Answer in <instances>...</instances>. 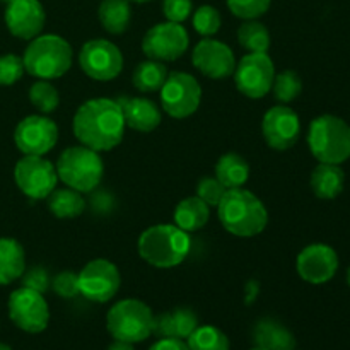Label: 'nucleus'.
<instances>
[{
  "mask_svg": "<svg viewBox=\"0 0 350 350\" xmlns=\"http://www.w3.org/2000/svg\"><path fill=\"white\" fill-rule=\"evenodd\" d=\"M125 126L122 106L116 99L109 98H94L82 103L72 122L75 139L96 152L120 146Z\"/></svg>",
  "mask_w": 350,
  "mask_h": 350,
  "instance_id": "f257e3e1",
  "label": "nucleus"
},
{
  "mask_svg": "<svg viewBox=\"0 0 350 350\" xmlns=\"http://www.w3.org/2000/svg\"><path fill=\"white\" fill-rule=\"evenodd\" d=\"M217 215L224 229L239 238H253L269 224L263 202L245 188H231L217 205Z\"/></svg>",
  "mask_w": 350,
  "mask_h": 350,
  "instance_id": "f03ea898",
  "label": "nucleus"
},
{
  "mask_svg": "<svg viewBox=\"0 0 350 350\" xmlns=\"http://www.w3.org/2000/svg\"><path fill=\"white\" fill-rule=\"evenodd\" d=\"M190 236L176 224L150 226L139 238V255L156 269H173L190 253Z\"/></svg>",
  "mask_w": 350,
  "mask_h": 350,
  "instance_id": "7ed1b4c3",
  "label": "nucleus"
},
{
  "mask_svg": "<svg viewBox=\"0 0 350 350\" xmlns=\"http://www.w3.org/2000/svg\"><path fill=\"white\" fill-rule=\"evenodd\" d=\"M23 62L27 74L41 81H51L68 72L74 62V50L58 34H40L27 44Z\"/></svg>",
  "mask_w": 350,
  "mask_h": 350,
  "instance_id": "20e7f679",
  "label": "nucleus"
},
{
  "mask_svg": "<svg viewBox=\"0 0 350 350\" xmlns=\"http://www.w3.org/2000/svg\"><path fill=\"white\" fill-rule=\"evenodd\" d=\"M308 147L320 163H345L350 157V125L340 116H317L308 130Z\"/></svg>",
  "mask_w": 350,
  "mask_h": 350,
  "instance_id": "39448f33",
  "label": "nucleus"
},
{
  "mask_svg": "<svg viewBox=\"0 0 350 350\" xmlns=\"http://www.w3.org/2000/svg\"><path fill=\"white\" fill-rule=\"evenodd\" d=\"M55 167L58 180L79 193H89L98 188L105 174V164L99 152L82 144L67 147L60 154Z\"/></svg>",
  "mask_w": 350,
  "mask_h": 350,
  "instance_id": "423d86ee",
  "label": "nucleus"
},
{
  "mask_svg": "<svg viewBox=\"0 0 350 350\" xmlns=\"http://www.w3.org/2000/svg\"><path fill=\"white\" fill-rule=\"evenodd\" d=\"M154 314L139 299H122L108 311L106 328L115 340L139 344L152 335Z\"/></svg>",
  "mask_w": 350,
  "mask_h": 350,
  "instance_id": "0eeeda50",
  "label": "nucleus"
},
{
  "mask_svg": "<svg viewBox=\"0 0 350 350\" xmlns=\"http://www.w3.org/2000/svg\"><path fill=\"white\" fill-rule=\"evenodd\" d=\"M202 101V85L187 72L167 74L161 88V106L171 118L183 120L193 115Z\"/></svg>",
  "mask_w": 350,
  "mask_h": 350,
  "instance_id": "6e6552de",
  "label": "nucleus"
},
{
  "mask_svg": "<svg viewBox=\"0 0 350 350\" xmlns=\"http://www.w3.org/2000/svg\"><path fill=\"white\" fill-rule=\"evenodd\" d=\"M14 180L26 197L46 200L48 195L57 188V167L43 156H24L14 167Z\"/></svg>",
  "mask_w": 350,
  "mask_h": 350,
  "instance_id": "1a4fd4ad",
  "label": "nucleus"
},
{
  "mask_svg": "<svg viewBox=\"0 0 350 350\" xmlns=\"http://www.w3.org/2000/svg\"><path fill=\"white\" fill-rule=\"evenodd\" d=\"M275 65L269 53H246L236 64L234 84L250 99L265 98L272 91Z\"/></svg>",
  "mask_w": 350,
  "mask_h": 350,
  "instance_id": "9d476101",
  "label": "nucleus"
},
{
  "mask_svg": "<svg viewBox=\"0 0 350 350\" xmlns=\"http://www.w3.org/2000/svg\"><path fill=\"white\" fill-rule=\"evenodd\" d=\"M190 44V36L180 23H159L142 38V51L147 58L157 62H173L183 57Z\"/></svg>",
  "mask_w": 350,
  "mask_h": 350,
  "instance_id": "9b49d317",
  "label": "nucleus"
},
{
  "mask_svg": "<svg viewBox=\"0 0 350 350\" xmlns=\"http://www.w3.org/2000/svg\"><path fill=\"white\" fill-rule=\"evenodd\" d=\"M9 317L17 328L27 334H41L50 323V310L44 296L29 287H19L9 297Z\"/></svg>",
  "mask_w": 350,
  "mask_h": 350,
  "instance_id": "f8f14e48",
  "label": "nucleus"
},
{
  "mask_svg": "<svg viewBox=\"0 0 350 350\" xmlns=\"http://www.w3.org/2000/svg\"><path fill=\"white\" fill-rule=\"evenodd\" d=\"M122 286V275L118 267L105 258L89 262L79 272V291L81 296L92 303H108Z\"/></svg>",
  "mask_w": 350,
  "mask_h": 350,
  "instance_id": "ddd939ff",
  "label": "nucleus"
},
{
  "mask_svg": "<svg viewBox=\"0 0 350 350\" xmlns=\"http://www.w3.org/2000/svg\"><path fill=\"white\" fill-rule=\"evenodd\" d=\"M79 65L88 77L99 82L113 81L123 70V55L108 40H91L79 51Z\"/></svg>",
  "mask_w": 350,
  "mask_h": 350,
  "instance_id": "4468645a",
  "label": "nucleus"
},
{
  "mask_svg": "<svg viewBox=\"0 0 350 350\" xmlns=\"http://www.w3.org/2000/svg\"><path fill=\"white\" fill-rule=\"evenodd\" d=\"M14 142L24 156H44L58 142V126L43 115H29L17 123Z\"/></svg>",
  "mask_w": 350,
  "mask_h": 350,
  "instance_id": "2eb2a0df",
  "label": "nucleus"
},
{
  "mask_svg": "<svg viewBox=\"0 0 350 350\" xmlns=\"http://www.w3.org/2000/svg\"><path fill=\"white\" fill-rule=\"evenodd\" d=\"M262 133L267 146L273 150H289L299 140V115L291 106H273L263 115Z\"/></svg>",
  "mask_w": 350,
  "mask_h": 350,
  "instance_id": "dca6fc26",
  "label": "nucleus"
},
{
  "mask_svg": "<svg viewBox=\"0 0 350 350\" xmlns=\"http://www.w3.org/2000/svg\"><path fill=\"white\" fill-rule=\"evenodd\" d=\"M191 62L202 75L214 81H224L234 74L236 68V58L231 48L214 38L198 41L191 53Z\"/></svg>",
  "mask_w": 350,
  "mask_h": 350,
  "instance_id": "f3484780",
  "label": "nucleus"
},
{
  "mask_svg": "<svg viewBox=\"0 0 350 350\" xmlns=\"http://www.w3.org/2000/svg\"><path fill=\"white\" fill-rule=\"evenodd\" d=\"M338 255L325 243H313L297 255L296 270L301 279L313 286L330 282L338 270Z\"/></svg>",
  "mask_w": 350,
  "mask_h": 350,
  "instance_id": "a211bd4d",
  "label": "nucleus"
},
{
  "mask_svg": "<svg viewBox=\"0 0 350 350\" xmlns=\"http://www.w3.org/2000/svg\"><path fill=\"white\" fill-rule=\"evenodd\" d=\"M46 14L40 0H12L7 3L5 26L19 40L31 41L40 36Z\"/></svg>",
  "mask_w": 350,
  "mask_h": 350,
  "instance_id": "6ab92c4d",
  "label": "nucleus"
},
{
  "mask_svg": "<svg viewBox=\"0 0 350 350\" xmlns=\"http://www.w3.org/2000/svg\"><path fill=\"white\" fill-rule=\"evenodd\" d=\"M122 106L125 125L140 133H149L161 125V109L154 101L147 98H118Z\"/></svg>",
  "mask_w": 350,
  "mask_h": 350,
  "instance_id": "aec40b11",
  "label": "nucleus"
},
{
  "mask_svg": "<svg viewBox=\"0 0 350 350\" xmlns=\"http://www.w3.org/2000/svg\"><path fill=\"white\" fill-rule=\"evenodd\" d=\"M197 327L198 318L190 308H174L159 317H154L152 335H156L157 338L187 340Z\"/></svg>",
  "mask_w": 350,
  "mask_h": 350,
  "instance_id": "412c9836",
  "label": "nucleus"
},
{
  "mask_svg": "<svg viewBox=\"0 0 350 350\" xmlns=\"http://www.w3.org/2000/svg\"><path fill=\"white\" fill-rule=\"evenodd\" d=\"M252 338L255 347L263 350H294L296 338L293 332L280 321L273 318H263L255 323L252 332Z\"/></svg>",
  "mask_w": 350,
  "mask_h": 350,
  "instance_id": "4be33fe9",
  "label": "nucleus"
},
{
  "mask_svg": "<svg viewBox=\"0 0 350 350\" xmlns=\"http://www.w3.org/2000/svg\"><path fill=\"white\" fill-rule=\"evenodd\" d=\"M311 190L321 200H334L342 193L345 185V174L340 164L320 163L311 173Z\"/></svg>",
  "mask_w": 350,
  "mask_h": 350,
  "instance_id": "5701e85b",
  "label": "nucleus"
},
{
  "mask_svg": "<svg viewBox=\"0 0 350 350\" xmlns=\"http://www.w3.org/2000/svg\"><path fill=\"white\" fill-rule=\"evenodd\" d=\"M26 270V253L14 238H0V286H9L21 279Z\"/></svg>",
  "mask_w": 350,
  "mask_h": 350,
  "instance_id": "b1692460",
  "label": "nucleus"
},
{
  "mask_svg": "<svg viewBox=\"0 0 350 350\" xmlns=\"http://www.w3.org/2000/svg\"><path fill=\"white\" fill-rule=\"evenodd\" d=\"M174 224L185 232L200 231L211 217V207L204 200L195 195V197L183 198L174 208Z\"/></svg>",
  "mask_w": 350,
  "mask_h": 350,
  "instance_id": "393cba45",
  "label": "nucleus"
},
{
  "mask_svg": "<svg viewBox=\"0 0 350 350\" xmlns=\"http://www.w3.org/2000/svg\"><path fill=\"white\" fill-rule=\"evenodd\" d=\"M99 23L109 34H122L132 21L130 0H101L98 9Z\"/></svg>",
  "mask_w": 350,
  "mask_h": 350,
  "instance_id": "a878e982",
  "label": "nucleus"
},
{
  "mask_svg": "<svg viewBox=\"0 0 350 350\" xmlns=\"http://www.w3.org/2000/svg\"><path fill=\"white\" fill-rule=\"evenodd\" d=\"M215 178L228 190L241 188L250 178V164L239 154L228 152L219 157L217 164H215Z\"/></svg>",
  "mask_w": 350,
  "mask_h": 350,
  "instance_id": "bb28decb",
  "label": "nucleus"
},
{
  "mask_svg": "<svg viewBox=\"0 0 350 350\" xmlns=\"http://www.w3.org/2000/svg\"><path fill=\"white\" fill-rule=\"evenodd\" d=\"M48 211L57 219H75L85 211V200L82 193L72 188H55L46 197Z\"/></svg>",
  "mask_w": 350,
  "mask_h": 350,
  "instance_id": "cd10ccee",
  "label": "nucleus"
},
{
  "mask_svg": "<svg viewBox=\"0 0 350 350\" xmlns=\"http://www.w3.org/2000/svg\"><path fill=\"white\" fill-rule=\"evenodd\" d=\"M167 77V68L163 62L144 60L132 74V84L140 92H157Z\"/></svg>",
  "mask_w": 350,
  "mask_h": 350,
  "instance_id": "c85d7f7f",
  "label": "nucleus"
},
{
  "mask_svg": "<svg viewBox=\"0 0 350 350\" xmlns=\"http://www.w3.org/2000/svg\"><path fill=\"white\" fill-rule=\"evenodd\" d=\"M238 43L248 53H267L270 43H272V38H270V31L267 29L265 24L252 19L245 21L238 27Z\"/></svg>",
  "mask_w": 350,
  "mask_h": 350,
  "instance_id": "c756f323",
  "label": "nucleus"
},
{
  "mask_svg": "<svg viewBox=\"0 0 350 350\" xmlns=\"http://www.w3.org/2000/svg\"><path fill=\"white\" fill-rule=\"evenodd\" d=\"M187 340L190 350H229L231 347L224 332L211 325H204V327L198 325Z\"/></svg>",
  "mask_w": 350,
  "mask_h": 350,
  "instance_id": "7c9ffc66",
  "label": "nucleus"
},
{
  "mask_svg": "<svg viewBox=\"0 0 350 350\" xmlns=\"http://www.w3.org/2000/svg\"><path fill=\"white\" fill-rule=\"evenodd\" d=\"M29 101L38 111L41 113H53L60 105V94L57 88L50 81H41L38 79L29 88Z\"/></svg>",
  "mask_w": 350,
  "mask_h": 350,
  "instance_id": "2f4dec72",
  "label": "nucleus"
},
{
  "mask_svg": "<svg viewBox=\"0 0 350 350\" xmlns=\"http://www.w3.org/2000/svg\"><path fill=\"white\" fill-rule=\"evenodd\" d=\"M272 91L280 105H287V103H293L301 94L303 81H301L297 72L284 70L280 74H275V77H273Z\"/></svg>",
  "mask_w": 350,
  "mask_h": 350,
  "instance_id": "473e14b6",
  "label": "nucleus"
},
{
  "mask_svg": "<svg viewBox=\"0 0 350 350\" xmlns=\"http://www.w3.org/2000/svg\"><path fill=\"white\" fill-rule=\"evenodd\" d=\"M193 27L200 36L211 38L219 33L222 26V17L215 7L200 5L193 14Z\"/></svg>",
  "mask_w": 350,
  "mask_h": 350,
  "instance_id": "72a5a7b5",
  "label": "nucleus"
},
{
  "mask_svg": "<svg viewBox=\"0 0 350 350\" xmlns=\"http://www.w3.org/2000/svg\"><path fill=\"white\" fill-rule=\"evenodd\" d=\"M229 10L236 17L245 21L258 19L272 5V0H226Z\"/></svg>",
  "mask_w": 350,
  "mask_h": 350,
  "instance_id": "f704fd0d",
  "label": "nucleus"
},
{
  "mask_svg": "<svg viewBox=\"0 0 350 350\" xmlns=\"http://www.w3.org/2000/svg\"><path fill=\"white\" fill-rule=\"evenodd\" d=\"M226 191H228V188H226L215 176L202 178L197 185V197L200 198V200H204L208 207H217Z\"/></svg>",
  "mask_w": 350,
  "mask_h": 350,
  "instance_id": "c9c22d12",
  "label": "nucleus"
},
{
  "mask_svg": "<svg viewBox=\"0 0 350 350\" xmlns=\"http://www.w3.org/2000/svg\"><path fill=\"white\" fill-rule=\"evenodd\" d=\"M24 62L14 53L0 57V85H12L23 77Z\"/></svg>",
  "mask_w": 350,
  "mask_h": 350,
  "instance_id": "e433bc0d",
  "label": "nucleus"
},
{
  "mask_svg": "<svg viewBox=\"0 0 350 350\" xmlns=\"http://www.w3.org/2000/svg\"><path fill=\"white\" fill-rule=\"evenodd\" d=\"M51 287H53L55 294L64 299H74L81 294L79 291V273L72 272V270H64V272L57 273L51 279Z\"/></svg>",
  "mask_w": 350,
  "mask_h": 350,
  "instance_id": "4c0bfd02",
  "label": "nucleus"
},
{
  "mask_svg": "<svg viewBox=\"0 0 350 350\" xmlns=\"http://www.w3.org/2000/svg\"><path fill=\"white\" fill-rule=\"evenodd\" d=\"M21 279H23V287H29L41 294L46 293L51 286V275L44 267H33L29 270H24Z\"/></svg>",
  "mask_w": 350,
  "mask_h": 350,
  "instance_id": "58836bf2",
  "label": "nucleus"
},
{
  "mask_svg": "<svg viewBox=\"0 0 350 350\" xmlns=\"http://www.w3.org/2000/svg\"><path fill=\"white\" fill-rule=\"evenodd\" d=\"M193 2L191 0H163V12L171 23H185L191 16Z\"/></svg>",
  "mask_w": 350,
  "mask_h": 350,
  "instance_id": "ea45409f",
  "label": "nucleus"
},
{
  "mask_svg": "<svg viewBox=\"0 0 350 350\" xmlns=\"http://www.w3.org/2000/svg\"><path fill=\"white\" fill-rule=\"evenodd\" d=\"M149 350H190L187 342L178 340V338H159Z\"/></svg>",
  "mask_w": 350,
  "mask_h": 350,
  "instance_id": "a19ab883",
  "label": "nucleus"
},
{
  "mask_svg": "<svg viewBox=\"0 0 350 350\" xmlns=\"http://www.w3.org/2000/svg\"><path fill=\"white\" fill-rule=\"evenodd\" d=\"M108 350H135V349H133V344H129V342L115 340L111 345H109Z\"/></svg>",
  "mask_w": 350,
  "mask_h": 350,
  "instance_id": "79ce46f5",
  "label": "nucleus"
},
{
  "mask_svg": "<svg viewBox=\"0 0 350 350\" xmlns=\"http://www.w3.org/2000/svg\"><path fill=\"white\" fill-rule=\"evenodd\" d=\"M0 350H12V349H10L7 344H2V342H0Z\"/></svg>",
  "mask_w": 350,
  "mask_h": 350,
  "instance_id": "37998d69",
  "label": "nucleus"
},
{
  "mask_svg": "<svg viewBox=\"0 0 350 350\" xmlns=\"http://www.w3.org/2000/svg\"><path fill=\"white\" fill-rule=\"evenodd\" d=\"M130 2H137V3H144V2H149V0H130Z\"/></svg>",
  "mask_w": 350,
  "mask_h": 350,
  "instance_id": "c03bdc74",
  "label": "nucleus"
},
{
  "mask_svg": "<svg viewBox=\"0 0 350 350\" xmlns=\"http://www.w3.org/2000/svg\"><path fill=\"white\" fill-rule=\"evenodd\" d=\"M347 284H349V287H350V267H349V270H347Z\"/></svg>",
  "mask_w": 350,
  "mask_h": 350,
  "instance_id": "a18cd8bd",
  "label": "nucleus"
},
{
  "mask_svg": "<svg viewBox=\"0 0 350 350\" xmlns=\"http://www.w3.org/2000/svg\"><path fill=\"white\" fill-rule=\"evenodd\" d=\"M250 350H263V349H260V347H253V349H250Z\"/></svg>",
  "mask_w": 350,
  "mask_h": 350,
  "instance_id": "49530a36",
  "label": "nucleus"
},
{
  "mask_svg": "<svg viewBox=\"0 0 350 350\" xmlns=\"http://www.w3.org/2000/svg\"><path fill=\"white\" fill-rule=\"evenodd\" d=\"M2 2H5V3H9V2H12V0H2Z\"/></svg>",
  "mask_w": 350,
  "mask_h": 350,
  "instance_id": "de8ad7c7",
  "label": "nucleus"
}]
</instances>
